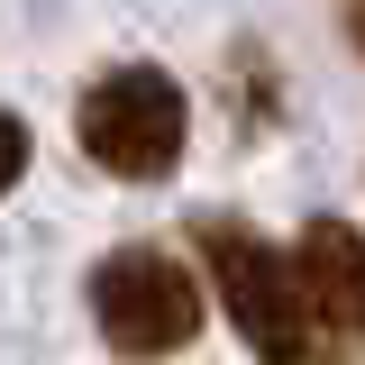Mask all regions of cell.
<instances>
[{"label": "cell", "instance_id": "cell-1", "mask_svg": "<svg viewBox=\"0 0 365 365\" xmlns=\"http://www.w3.org/2000/svg\"><path fill=\"white\" fill-rule=\"evenodd\" d=\"M192 247L210 265V292L228 302V329L256 347V365H338V338L319 329L311 292L274 237H256L247 220H201Z\"/></svg>", "mask_w": 365, "mask_h": 365}, {"label": "cell", "instance_id": "cell-2", "mask_svg": "<svg viewBox=\"0 0 365 365\" xmlns=\"http://www.w3.org/2000/svg\"><path fill=\"white\" fill-rule=\"evenodd\" d=\"M73 137L101 174L119 182H165L192 146V101L165 64H110L101 83H83L73 101Z\"/></svg>", "mask_w": 365, "mask_h": 365}, {"label": "cell", "instance_id": "cell-3", "mask_svg": "<svg viewBox=\"0 0 365 365\" xmlns=\"http://www.w3.org/2000/svg\"><path fill=\"white\" fill-rule=\"evenodd\" d=\"M91 319H101V338L119 347V356L155 365V356H182L192 338H201V319H210V292H201V274L165 256V247H110L101 265H91Z\"/></svg>", "mask_w": 365, "mask_h": 365}, {"label": "cell", "instance_id": "cell-4", "mask_svg": "<svg viewBox=\"0 0 365 365\" xmlns=\"http://www.w3.org/2000/svg\"><path fill=\"white\" fill-rule=\"evenodd\" d=\"M292 274H302V292H311L319 329H329L338 347H365V228L311 220L302 247H292Z\"/></svg>", "mask_w": 365, "mask_h": 365}, {"label": "cell", "instance_id": "cell-5", "mask_svg": "<svg viewBox=\"0 0 365 365\" xmlns=\"http://www.w3.org/2000/svg\"><path fill=\"white\" fill-rule=\"evenodd\" d=\"M28 155H37V137H28V119H19V110H0V201H9V182L28 174Z\"/></svg>", "mask_w": 365, "mask_h": 365}]
</instances>
